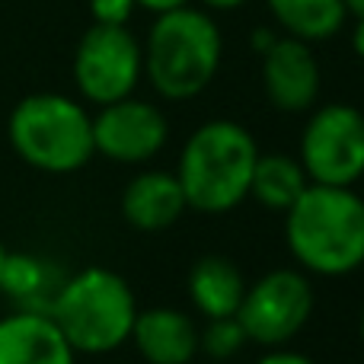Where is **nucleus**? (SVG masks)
<instances>
[{"mask_svg":"<svg viewBox=\"0 0 364 364\" xmlns=\"http://www.w3.org/2000/svg\"><path fill=\"white\" fill-rule=\"evenodd\" d=\"M361 339H364V314H361Z\"/></svg>","mask_w":364,"mask_h":364,"instance_id":"obj_27","label":"nucleus"},{"mask_svg":"<svg viewBox=\"0 0 364 364\" xmlns=\"http://www.w3.org/2000/svg\"><path fill=\"white\" fill-rule=\"evenodd\" d=\"M134 10H138L134 0H90L93 23L100 26H125L134 16Z\"/></svg>","mask_w":364,"mask_h":364,"instance_id":"obj_19","label":"nucleus"},{"mask_svg":"<svg viewBox=\"0 0 364 364\" xmlns=\"http://www.w3.org/2000/svg\"><path fill=\"white\" fill-rule=\"evenodd\" d=\"M256 364H314L307 355L301 352H288V348H272L269 355H262Z\"/></svg>","mask_w":364,"mask_h":364,"instance_id":"obj_20","label":"nucleus"},{"mask_svg":"<svg viewBox=\"0 0 364 364\" xmlns=\"http://www.w3.org/2000/svg\"><path fill=\"white\" fill-rule=\"evenodd\" d=\"M132 342L147 364H188L198 352V329L182 310L151 307L134 316Z\"/></svg>","mask_w":364,"mask_h":364,"instance_id":"obj_12","label":"nucleus"},{"mask_svg":"<svg viewBox=\"0 0 364 364\" xmlns=\"http://www.w3.org/2000/svg\"><path fill=\"white\" fill-rule=\"evenodd\" d=\"M352 48H355V55L364 61V19H358L355 23V32H352Z\"/></svg>","mask_w":364,"mask_h":364,"instance_id":"obj_22","label":"nucleus"},{"mask_svg":"<svg viewBox=\"0 0 364 364\" xmlns=\"http://www.w3.org/2000/svg\"><path fill=\"white\" fill-rule=\"evenodd\" d=\"M6 256H10V252H6L4 246H0V278H4V265H6Z\"/></svg>","mask_w":364,"mask_h":364,"instance_id":"obj_26","label":"nucleus"},{"mask_svg":"<svg viewBox=\"0 0 364 364\" xmlns=\"http://www.w3.org/2000/svg\"><path fill=\"white\" fill-rule=\"evenodd\" d=\"M310 314H314L310 282L294 269H275L259 278L252 288H246L237 323L243 326L246 342L282 348L307 326Z\"/></svg>","mask_w":364,"mask_h":364,"instance_id":"obj_8","label":"nucleus"},{"mask_svg":"<svg viewBox=\"0 0 364 364\" xmlns=\"http://www.w3.org/2000/svg\"><path fill=\"white\" fill-rule=\"evenodd\" d=\"M246 333L237 323V316H224V320H208L205 333H198V348L211 358H233L243 348Z\"/></svg>","mask_w":364,"mask_h":364,"instance_id":"obj_18","label":"nucleus"},{"mask_svg":"<svg viewBox=\"0 0 364 364\" xmlns=\"http://www.w3.org/2000/svg\"><path fill=\"white\" fill-rule=\"evenodd\" d=\"M307 186H310V179H307V173H304L301 160L288 157V154H265V157L259 154L256 166H252L250 195L262 208L288 211L304 195Z\"/></svg>","mask_w":364,"mask_h":364,"instance_id":"obj_15","label":"nucleus"},{"mask_svg":"<svg viewBox=\"0 0 364 364\" xmlns=\"http://www.w3.org/2000/svg\"><path fill=\"white\" fill-rule=\"evenodd\" d=\"M186 208L188 205L176 173H164V170H147L141 176H134L125 186V195H122L125 220L147 233L173 227Z\"/></svg>","mask_w":364,"mask_h":364,"instance_id":"obj_13","label":"nucleus"},{"mask_svg":"<svg viewBox=\"0 0 364 364\" xmlns=\"http://www.w3.org/2000/svg\"><path fill=\"white\" fill-rule=\"evenodd\" d=\"M141 10H151V13H170V10H179V6H188V0H134Z\"/></svg>","mask_w":364,"mask_h":364,"instance_id":"obj_21","label":"nucleus"},{"mask_svg":"<svg viewBox=\"0 0 364 364\" xmlns=\"http://www.w3.org/2000/svg\"><path fill=\"white\" fill-rule=\"evenodd\" d=\"M284 214L288 250L307 272L339 278L364 265V198L352 188L310 182Z\"/></svg>","mask_w":364,"mask_h":364,"instance_id":"obj_1","label":"nucleus"},{"mask_svg":"<svg viewBox=\"0 0 364 364\" xmlns=\"http://www.w3.org/2000/svg\"><path fill=\"white\" fill-rule=\"evenodd\" d=\"M346 4V13H355L358 19H364V0H342Z\"/></svg>","mask_w":364,"mask_h":364,"instance_id":"obj_25","label":"nucleus"},{"mask_svg":"<svg viewBox=\"0 0 364 364\" xmlns=\"http://www.w3.org/2000/svg\"><path fill=\"white\" fill-rule=\"evenodd\" d=\"M272 42H275V36H272L269 29H256V36H252V45H256V51H259V55H262V51L269 48Z\"/></svg>","mask_w":364,"mask_h":364,"instance_id":"obj_23","label":"nucleus"},{"mask_svg":"<svg viewBox=\"0 0 364 364\" xmlns=\"http://www.w3.org/2000/svg\"><path fill=\"white\" fill-rule=\"evenodd\" d=\"M10 144L36 170L74 173L96 154L93 119L70 96H26L10 115Z\"/></svg>","mask_w":364,"mask_h":364,"instance_id":"obj_5","label":"nucleus"},{"mask_svg":"<svg viewBox=\"0 0 364 364\" xmlns=\"http://www.w3.org/2000/svg\"><path fill=\"white\" fill-rule=\"evenodd\" d=\"M262 83L272 106L282 112H304L314 106L320 93V64L310 42L291 36L275 38L262 51Z\"/></svg>","mask_w":364,"mask_h":364,"instance_id":"obj_10","label":"nucleus"},{"mask_svg":"<svg viewBox=\"0 0 364 364\" xmlns=\"http://www.w3.org/2000/svg\"><path fill=\"white\" fill-rule=\"evenodd\" d=\"M246 294L243 272L224 256H205L188 272V297L192 307L208 320L237 316Z\"/></svg>","mask_w":364,"mask_h":364,"instance_id":"obj_14","label":"nucleus"},{"mask_svg":"<svg viewBox=\"0 0 364 364\" xmlns=\"http://www.w3.org/2000/svg\"><path fill=\"white\" fill-rule=\"evenodd\" d=\"M205 6H211V10H233V6L246 4V0H201Z\"/></svg>","mask_w":364,"mask_h":364,"instance_id":"obj_24","label":"nucleus"},{"mask_svg":"<svg viewBox=\"0 0 364 364\" xmlns=\"http://www.w3.org/2000/svg\"><path fill=\"white\" fill-rule=\"evenodd\" d=\"M275 23L301 42H323L333 38L346 23L342 0H269Z\"/></svg>","mask_w":364,"mask_h":364,"instance_id":"obj_16","label":"nucleus"},{"mask_svg":"<svg viewBox=\"0 0 364 364\" xmlns=\"http://www.w3.org/2000/svg\"><path fill=\"white\" fill-rule=\"evenodd\" d=\"M144 74V51L125 26L93 23L74 51V80L83 100L109 106L134 93Z\"/></svg>","mask_w":364,"mask_h":364,"instance_id":"obj_6","label":"nucleus"},{"mask_svg":"<svg viewBox=\"0 0 364 364\" xmlns=\"http://www.w3.org/2000/svg\"><path fill=\"white\" fill-rule=\"evenodd\" d=\"M166 138H170L166 115L154 102L134 96L100 106V115L93 119L96 154L115 164H144L164 151Z\"/></svg>","mask_w":364,"mask_h":364,"instance_id":"obj_9","label":"nucleus"},{"mask_svg":"<svg viewBox=\"0 0 364 364\" xmlns=\"http://www.w3.org/2000/svg\"><path fill=\"white\" fill-rule=\"evenodd\" d=\"M301 166L316 186L352 188L364 176V115L355 106H323L301 138Z\"/></svg>","mask_w":364,"mask_h":364,"instance_id":"obj_7","label":"nucleus"},{"mask_svg":"<svg viewBox=\"0 0 364 364\" xmlns=\"http://www.w3.org/2000/svg\"><path fill=\"white\" fill-rule=\"evenodd\" d=\"M259 147L237 122H205L179 154L176 179L186 205L201 214H227L250 195Z\"/></svg>","mask_w":364,"mask_h":364,"instance_id":"obj_2","label":"nucleus"},{"mask_svg":"<svg viewBox=\"0 0 364 364\" xmlns=\"http://www.w3.org/2000/svg\"><path fill=\"white\" fill-rule=\"evenodd\" d=\"M48 288V265L36 256H6L4 278H0V291H6L16 301H36L42 291Z\"/></svg>","mask_w":364,"mask_h":364,"instance_id":"obj_17","label":"nucleus"},{"mask_svg":"<svg viewBox=\"0 0 364 364\" xmlns=\"http://www.w3.org/2000/svg\"><path fill=\"white\" fill-rule=\"evenodd\" d=\"M77 352L45 310H19L0 320V364H74Z\"/></svg>","mask_w":364,"mask_h":364,"instance_id":"obj_11","label":"nucleus"},{"mask_svg":"<svg viewBox=\"0 0 364 364\" xmlns=\"http://www.w3.org/2000/svg\"><path fill=\"white\" fill-rule=\"evenodd\" d=\"M45 314L55 320L74 352L106 355L132 339L138 304L122 275L90 265L55 291Z\"/></svg>","mask_w":364,"mask_h":364,"instance_id":"obj_3","label":"nucleus"},{"mask_svg":"<svg viewBox=\"0 0 364 364\" xmlns=\"http://www.w3.org/2000/svg\"><path fill=\"white\" fill-rule=\"evenodd\" d=\"M224 55L220 29L195 6L160 13L144 45V74L164 100H192L214 80Z\"/></svg>","mask_w":364,"mask_h":364,"instance_id":"obj_4","label":"nucleus"}]
</instances>
